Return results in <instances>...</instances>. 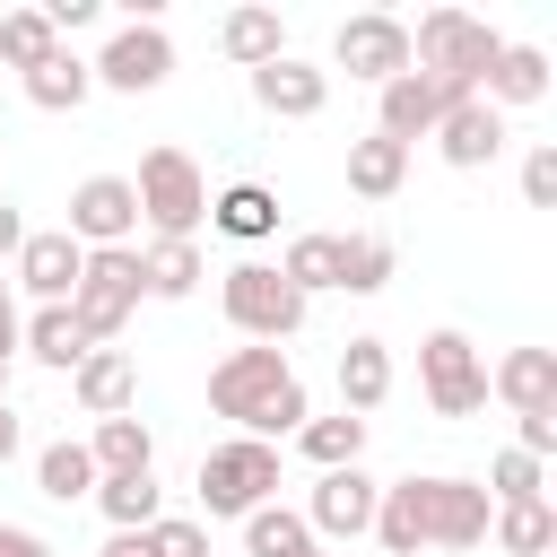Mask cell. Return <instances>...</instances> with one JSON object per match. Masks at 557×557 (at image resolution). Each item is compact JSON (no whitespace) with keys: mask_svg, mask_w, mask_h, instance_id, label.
<instances>
[{"mask_svg":"<svg viewBox=\"0 0 557 557\" xmlns=\"http://www.w3.org/2000/svg\"><path fill=\"white\" fill-rule=\"evenodd\" d=\"M522 200L531 209H557V148H531L522 157Z\"/></svg>","mask_w":557,"mask_h":557,"instance_id":"f35d334b","label":"cell"},{"mask_svg":"<svg viewBox=\"0 0 557 557\" xmlns=\"http://www.w3.org/2000/svg\"><path fill=\"white\" fill-rule=\"evenodd\" d=\"M148 548H157V557H209V522H191V513H157V522H148Z\"/></svg>","mask_w":557,"mask_h":557,"instance_id":"74e56055","label":"cell"},{"mask_svg":"<svg viewBox=\"0 0 557 557\" xmlns=\"http://www.w3.org/2000/svg\"><path fill=\"white\" fill-rule=\"evenodd\" d=\"M0 357L17 366V296H9V278H0Z\"/></svg>","mask_w":557,"mask_h":557,"instance_id":"b9f144b4","label":"cell"},{"mask_svg":"<svg viewBox=\"0 0 557 557\" xmlns=\"http://www.w3.org/2000/svg\"><path fill=\"white\" fill-rule=\"evenodd\" d=\"M487 392H496L513 418L557 409V357H548V348H505V357L487 366Z\"/></svg>","mask_w":557,"mask_h":557,"instance_id":"ac0fdd59","label":"cell"},{"mask_svg":"<svg viewBox=\"0 0 557 557\" xmlns=\"http://www.w3.org/2000/svg\"><path fill=\"white\" fill-rule=\"evenodd\" d=\"M426 139H435V157H444L453 174H479V165H496V157H505V113H496V104H479V96H461Z\"/></svg>","mask_w":557,"mask_h":557,"instance_id":"5bb4252c","label":"cell"},{"mask_svg":"<svg viewBox=\"0 0 557 557\" xmlns=\"http://www.w3.org/2000/svg\"><path fill=\"white\" fill-rule=\"evenodd\" d=\"M78 270H87V252H78L61 226H26V244H17V287H26L35 305H70V296H78Z\"/></svg>","mask_w":557,"mask_h":557,"instance_id":"9a60e30c","label":"cell"},{"mask_svg":"<svg viewBox=\"0 0 557 557\" xmlns=\"http://www.w3.org/2000/svg\"><path fill=\"white\" fill-rule=\"evenodd\" d=\"M0 557H61L44 531H26V522H0Z\"/></svg>","mask_w":557,"mask_h":557,"instance_id":"60d3db41","label":"cell"},{"mask_svg":"<svg viewBox=\"0 0 557 557\" xmlns=\"http://www.w3.org/2000/svg\"><path fill=\"white\" fill-rule=\"evenodd\" d=\"M278 278H287L305 305H313L322 287H339V235H296V244L278 252Z\"/></svg>","mask_w":557,"mask_h":557,"instance_id":"d6a6232c","label":"cell"},{"mask_svg":"<svg viewBox=\"0 0 557 557\" xmlns=\"http://www.w3.org/2000/svg\"><path fill=\"white\" fill-rule=\"evenodd\" d=\"M339 557H348V548H339Z\"/></svg>","mask_w":557,"mask_h":557,"instance_id":"7dc6e473","label":"cell"},{"mask_svg":"<svg viewBox=\"0 0 557 557\" xmlns=\"http://www.w3.org/2000/svg\"><path fill=\"white\" fill-rule=\"evenodd\" d=\"M400 183H409V148H400V139H383V131L348 139V191H357V200H392Z\"/></svg>","mask_w":557,"mask_h":557,"instance_id":"484cf974","label":"cell"},{"mask_svg":"<svg viewBox=\"0 0 557 557\" xmlns=\"http://www.w3.org/2000/svg\"><path fill=\"white\" fill-rule=\"evenodd\" d=\"M17 348H26L35 366H52V374H70V366H78V357H87L96 339L78 331V313H70V305H35V313L17 322Z\"/></svg>","mask_w":557,"mask_h":557,"instance_id":"603a6c76","label":"cell"},{"mask_svg":"<svg viewBox=\"0 0 557 557\" xmlns=\"http://www.w3.org/2000/svg\"><path fill=\"white\" fill-rule=\"evenodd\" d=\"M296 453H305L313 470H348V461L366 453V418H348V409H339V418H305V426H296Z\"/></svg>","mask_w":557,"mask_h":557,"instance_id":"e575fe53","label":"cell"},{"mask_svg":"<svg viewBox=\"0 0 557 557\" xmlns=\"http://www.w3.org/2000/svg\"><path fill=\"white\" fill-rule=\"evenodd\" d=\"M218 305H226V322L244 331V339H261V348H278V339H296L305 331V296L270 270V261H235L226 278H218Z\"/></svg>","mask_w":557,"mask_h":557,"instance_id":"5b68a950","label":"cell"},{"mask_svg":"<svg viewBox=\"0 0 557 557\" xmlns=\"http://www.w3.org/2000/svg\"><path fill=\"white\" fill-rule=\"evenodd\" d=\"M540 96H548V52H540V44H505L496 70L479 78V104H496V113H522V104H540Z\"/></svg>","mask_w":557,"mask_h":557,"instance_id":"d6986e66","label":"cell"},{"mask_svg":"<svg viewBox=\"0 0 557 557\" xmlns=\"http://www.w3.org/2000/svg\"><path fill=\"white\" fill-rule=\"evenodd\" d=\"M87 461H96V479L157 470V426H148L139 409H122V418H96V435H87Z\"/></svg>","mask_w":557,"mask_h":557,"instance_id":"44dd1931","label":"cell"},{"mask_svg":"<svg viewBox=\"0 0 557 557\" xmlns=\"http://www.w3.org/2000/svg\"><path fill=\"white\" fill-rule=\"evenodd\" d=\"M87 78L113 87V96H157V87L174 78V35L148 26V17H122V26L104 35V52L87 61Z\"/></svg>","mask_w":557,"mask_h":557,"instance_id":"ba28073f","label":"cell"},{"mask_svg":"<svg viewBox=\"0 0 557 557\" xmlns=\"http://www.w3.org/2000/svg\"><path fill=\"white\" fill-rule=\"evenodd\" d=\"M496 52H505V35L487 17H470V9H426L409 26V70H426L444 96H479V78L496 70Z\"/></svg>","mask_w":557,"mask_h":557,"instance_id":"7a4b0ae2","label":"cell"},{"mask_svg":"<svg viewBox=\"0 0 557 557\" xmlns=\"http://www.w3.org/2000/svg\"><path fill=\"white\" fill-rule=\"evenodd\" d=\"M17 87H26V104H35V113H78V104L96 96V78H87V61H78L70 44H61L52 61H35Z\"/></svg>","mask_w":557,"mask_h":557,"instance_id":"d4e9b609","label":"cell"},{"mask_svg":"<svg viewBox=\"0 0 557 557\" xmlns=\"http://www.w3.org/2000/svg\"><path fill=\"white\" fill-rule=\"evenodd\" d=\"M392 270H400L392 235H339V287H348V296H383Z\"/></svg>","mask_w":557,"mask_h":557,"instance_id":"836d02e7","label":"cell"},{"mask_svg":"<svg viewBox=\"0 0 557 557\" xmlns=\"http://www.w3.org/2000/svg\"><path fill=\"white\" fill-rule=\"evenodd\" d=\"M0 400H9V357H0Z\"/></svg>","mask_w":557,"mask_h":557,"instance_id":"bcb514c9","label":"cell"},{"mask_svg":"<svg viewBox=\"0 0 557 557\" xmlns=\"http://www.w3.org/2000/svg\"><path fill=\"white\" fill-rule=\"evenodd\" d=\"M209 409L235 418V435H252V444L296 435V426L313 418V400H305L287 348H261V339H252V348H226V357L209 366Z\"/></svg>","mask_w":557,"mask_h":557,"instance_id":"6da1fadb","label":"cell"},{"mask_svg":"<svg viewBox=\"0 0 557 557\" xmlns=\"http://www.w3.org/2000/svg\"><path fill=\"white\" fill-rule=\"evenodd\" d=\"M131 200H139L148 244H191V235H200V218H209V174L165 139V148H148V157H139Z\"/></svg>","mask_w":557,"mask_h":557,"instance_id":"3957f363","label":"cell"},{"mask_svg":"<svg viewBox=\"0 0 557 557\" xmlns=\"http://www.w3.org/2000/svg\"><path fill=\"white\" fill-rule=\"evenodd\" d=\"M78 252H113V244H139V200H131V174H87L70 191V226H61Z\"/></svg>","mask_w":557,"mask_h":557,"instance_id":"8fae6325","label":"cell"},{"mask_svg":"<svg viewBox=\"0 0 557 557\" xmlns=\"http://www.w3.org/2000/svg\"><path fill=\"white\" fill-rule=\"evenodd\" d=\"M52 52H61V35H52L44 9H9V17H0V61H9L17 78H26L35 61H52Z\"/></svg>","mask_w":557,"mask_h":557,"instance_id":"d590c367","label":"cell"},{"mask_svg":"<svg viewBox=\"0 0 557 557\" xmlns=\"http://www.w3.org/2000/svg\"><path fill=\"white\" fill-rule=\"evenodd\" d=\"M35 487H44L52 505H78V496H96V461H87V444H78V435L44 444V453H35Z\"/></svg>","mask_w":557,"mask_h":557,"instance_id":"4dcf8cb0","label":"cell"},{"mask_svg":"<svg viewBox=\"0 0 557 557\" xmlns=\"http://www.w3.org/2000/svg\"><path fill=\"white\" fill-rule=\"evenodd\" d=\"M139 278H148V296L183 305V296L209 278V261H200V244H139Z\"/></svg>","mask_w":557,"mask_h":557,"instance_id":"f546056e","label":"cell"},{"mask_svg":"<svg viewBox=\"0 0 557 557\" xmlns=\"http://www.w3.org/2000/svg\"><path fill=\"white\" fill-rule=\"evenodd\" d=\"M487 540H496L505 557H548V548H557V513H548V496L496 505V513H487Z\"/></svg>","mask_w":557,"mask_h":557,"instance_id":"83f0119b","label":"cell"},{"mask_svg":"<svg viewBox=\"0 0 557 557\" xmlns=\"http://www.w3.org/2000/svg\"><path fill=\"white\" fill-rule=\"evenodd\" d=\"M453 104H461V96H444L426 70H400L392 87H374V131H383V139H400V148H418Z\"/></svg>","mask_w":557,"mask_h":557,"instance_id":"4fadbf2b","label":"cell"},{"mask_svg":"<svg viewBox=\"0 0 557 557\" xmlns=\"http://www.w3.org/2000/svg\"><path fill=\"white\" fill-rule=\"evenodd\" d=\"M418 392H426V409L435 418H479L487 409V357L470 348V331H426L418 339Z\"/></svg>","mask_w":557,"mask_h":557,"instance_id":"52a82bcc","label":"cell"},{"mask_svg":"<svg viewBox=\"0 0 557 557\" xmlns=\"http://www.w3.org/2000/svg\"><path fill=\"white\" fill-rule=\"evenodd\" d=\"M218 52H226L235 70H261V61H278V52H287V17H278V9H226V26H218Z\"/></svg>","mask_w":557,"mask_h":557,"instance_id":"cb8c5ba5","label":"cell"},{"mask_svg":"<svg viewBox=\"0 0 557 557\" xmlns=\"http://www.w3.org/2000/svg\"><path fill=\"white\" fill-rule=\"evenodd\" d=\"M96 557H157V548H148V531H113Z\"/></svg>","mask_w":557,"mask_h":557,"instance_id":"7bdbcfd3","label":"cell"},{"mask_svg":"<svg viewBox=\"0 0 557 557\" xmlns=\"http://www.w3.org/2000/svg\"><path fill=\"white\" fill-rule=\"evenodd\" d=\"M392 400V348L383 339H339V409L348 418H366V409H383Z\"/></svg>","mask_w":557,"mask_h":557,"instance_id":"ffe728a7","label":"cell"},{"mask_svg":"<svg viewBox=\"0 0 557 557\" xmlns=\"http://www.w3.org/2000/svg\"><path fill=\"white\" fill-rule=\"evenodd\" d=\"M244 548H252V557H331V548L305 531V513H287V505L244 513Z\"/></svg>","mask_w":557,"mask_h":557,"instance_id":"1f68e13d","label":"cell"},{"mask_svg":"<svg viewBox=\"0 0 557 557\" xmlns=\"http://www.w3.org/2000/svg\"><path fill=\"white\" fill-rule=\"evenodd\" d=\"M252 104H261V113H278V122H313V113L331 104V70H313V61L278 52V61H261V70H252Z\"/></svg>","mask_w":557,"mask_h":557,"instance_id":"2e32d148","label":"cell"},{"mask_svg":"<svg viewBox=\"0 0 557 557\" xmlns=\"http://www.w3.org/2000/svg\"><path fill=\"white\" fill-rule=\"evenodd\" d=\"M418 513H426V548H479L496 505L479 479H418Z\"/></svg>","mask_w":557,"mask_h":557,"instance_id":"7c38bea8","label":"cell"},{"mask_svg":"<svg viewBox=\"0 0 557 557\" xmlns=\"http://www.w3.org/2000/svg\"><path fill=\"white\" fill-rule=\"evenodd\" d=\"M17 244H26V218L0 200V261H17Z\"/></svg>","mask_w":557,"mask_h":557,"instance_id":"f6af8a7d","label":"cell"},{"mask_svg":"<svg viewBox=\"0 0 557 557\" xmlns=\"http://www.w3.org/2000/svg\"><path fill=\"white\" fill-rule=\"evenodd\" d=\"M513 453H531V461H548V453H557V409H531V418L513 426Z\"/></svg>","mask_w":557,"mask_h":557,"instance_id":"ab89813d","label":"cell"},{"mask_svg":"<svg viewBox=\"0 0 557 557\" xmlns=\"http://www.w3.org/2000/svg\"><path fill=\"white\" fill-rule=\"evenodd\" d=\"M331 61H339L348 78H366V87H392V78L409 70V26H400L392 9H357V17H339Z\"/></svg>","mask_w":557,"mask_h":557,"instance_id":"30bf717a","label":"cell"},{"mask_svg":"<svg viewBox=\"0 0 557 557\" xmlns=\"http://www.w3.org/2000/svg\"><path fill=\"white\" fill-rule=\"evenodd\" d=\"M17 444H26V426H17V409H9V400H0V470H9V461H17Z\"/></svg>","mask_w":557,"mask_h":557,"instance_id":"ee69618b","label":"cell"},{"mask_svg":"<svg viewBox=\"0 0 557 557\" xmlns=\"http://www.w3.org/2000/svg\"><path fill=\"white\" fill-rule=\"evenodd\" d=\"M209 226L235 235V244H270L278 235V191L270 183H226V191H209Z\"/></svg>","mask_w":557,"mask_h":557,"instance_id":"7402d4cb","label":"cell"},{"mask_svg":"<svg viewBox=\"0 0 557 557\" xmlns=\"http://www.w3.org/2000/svg\"><path fill=\"white\" fill-rule=\"evenodd\" d=\"M479 487H487V505H522V496H540L548 479H540V461H531V453H496Z\"/></svg>","mask_w":557,"mask_h":557,"instance_id":"8d00e7d4","label":"cell"},{"mask_svg":"<svg viewBox=\"0 0 557 557\" xmlns=\"http://www.w3.org/2000/svg\"><path fill=\"white\" fill-rule=\"evenodd\" d=\"M383 557H418L426 548V513H418V479H392L383 505H374V531H366Z\"/></svg>","mask_w":557,"mask_h":557,"instance_id":"4316f807","label":"cell"},{"mask_svg":"<svg viewBox=\"0 0 557 557\" xmlns=\"http://www.w3.org/2000/svg\"><path fill=\"white\" fill-rule=\"evenodd\" d=\"M70 400H78L87 418H122V409L139 400V366H131L122 348H87V357L70 366Z\"/></svg>","mask_w":557,"mask_h":557,"instance_id":"e0dca14e","label":"cell"},{"mask_svg":"<svg viewBox=\"0 0 557 557\" xmlns=\"http://www.w3.org/2000/svg\"><path fill=\"white\" fill-rule=\"evenodd\" d=\"M139 296H148V278H139V244H113V252H87L70 313H78V331H87L96 348H113V331L139 313Z\"/></svg>","mask_w":557,"mask_h":557,"instance_id":"8992f818","label":"cell"},{"mask_svg":"<svg viewBox=\"0 0 557 557\" xmlns=\"http://www.w3.org/2000/svg\"><path fill=\"white\" fill-rule=\"evenodd\" d=\"M374 505H383V479H366V461L322 470L313 496H305V531H313L322 548H357V540L374 531Z\"/></svg>","mask_w":557,"mask_h":557,"instance_id":"9c48e42d","label":"cell"},{"mask_svg":"<svg viewBox=\"0 0 557 557\" xmlns=\"http://www.w3.org/2000/svg\"><path fill=\"white\" fill-rule=\"evenodd\" d=\"M96 505L113 531H148L165 513V487H157V470H122V479H96Z\"/></svg>","mask_w":557,"mask_h":557,"instance_id":"f1b7e54d","label":"cell"},{"mask_svg":"<svg viewBox=\"0 0 557 557\" xmlns=\"http://www.w3.org/2000/svg\"><path fill=\"white\" fill-rule=\"evenodd\" d=\"M200 513L209 522H244L261 505H278V444H252V435H226L200 453Z\"/></svg>","mask_w":557,"mask_h":557,"instance_id":"277c9868","label":"cell"}]
</instances>
